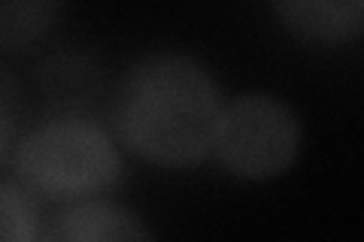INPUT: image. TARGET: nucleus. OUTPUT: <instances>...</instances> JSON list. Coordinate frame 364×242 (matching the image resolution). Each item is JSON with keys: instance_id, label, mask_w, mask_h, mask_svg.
Wrapping results in <instances>:
<instances>
[{"instance_id": "nucleus-1", "label": "nucleus", "mask_w": 364, "mask_h": 242, "mask_svg": "<svg viewBox=\"0 0 364 242\" xmlns=\"http://www.w3.org/2000/svg\"><path fill=\"white\" fill-rule=\"evenodd\" d=\"M219 85L188 55H155L124 79L116 124L124 145L161 167H188L213 152Z\"/></svg>"}, {"instance_id": "nucleus-2", "label": "nucleus", "mask_w": 364, "mask_h": 242, "mask_svg": "<svg viewBox=\"0 0 364 242\" xmlns=\"http://www.w3.org/2000/svg\"><path fill=\"white\" fill-rule=\"evenodd\" d=\"M16 170L25 185L55 200L91 197L122 176V158L109 133L85 119L43 121L18 145Z\"/></svg>"}, {"instance_id": "nucleus-3", "label": "nucleus", "mask_w": 364, "mask_h": 242, "mask_svg": "<svg viewBox=\"0 0 364 242\" xmlns=\"http://www.w3.org/2000/svg\"><path fill=\"white\" fill-rule=\"evenodd\" d=\"M301 145L304 133L294 109L273 94L252 91L222 106L213 152L234 176L273 179L298 160Z\"/></svg>"}, {"instance_id": "nucleus-4", "label": "nucleus", "mask_w": 364, "mask_h": 242, "mask_svg": "<svg viewBox=\"0 0 364 242\" xmlns=\"http://www.w3.org/2000/svg\"><path fill=\"white\" fill-rule=\"evenodd\" d=\"M43 242H152V233L122 206L88 200L55 218Z\"/></svg>"}, {"instance_id": "nucleus-5", "label": "nucleus", "mask_w": 364, "mask_h": 242, "mask_svg": "<svg viewBox=\"0 0 364 242\" xmlns=\"http://www.w3.org/2000/svg\"><path fill=\"white\" fill-rule=\"evenodd\" d=\"M277 13L291 33L310 43H343L355 37L364 21L361 0H289Z\"/></svg>"}, {"instance_id": "nucleus-6", "label": "nucleus", "mask_w": 364, "mask_h": 242, "mask_svg": "<svg viewBox=\"0 0 364 242\" xmlns=\"http://www.w3.org/2000/svg\"><path fill=\"white\" fill-rule=\"evenodd\" d=\"M58 6L55 4H0V49L28 45L52 28Z\"/></svg>"}, {"instance_id": "nucleus-7", "label": "nucleus", "mask_w": 364, "mask_h": 242, "mask_svg": "<svg viewBox=\"0 0 364 242\" xmlns=\"http://www.w3.org/2000/svg\"><path fill=\"white\" fill-rule=\"evenodd\" d=\"M0 242H37V212L25 191L0 182Z\"/></svg>"}, {"instance_id": "nucleus-8", "label": "nucleus", "mask_w": 364, "mask_h": 242, "mask_svg": "<svg viewBox=\"0 0 364 242\" xmlns=\"http://www.w3.org/2000/svg\"><path fill=\"white\" fill-rule=\"evenodd\" d=\"M13 133H16V94L6 79L0 76V155L6 152Z\"/></svg>"}]
</instances>
